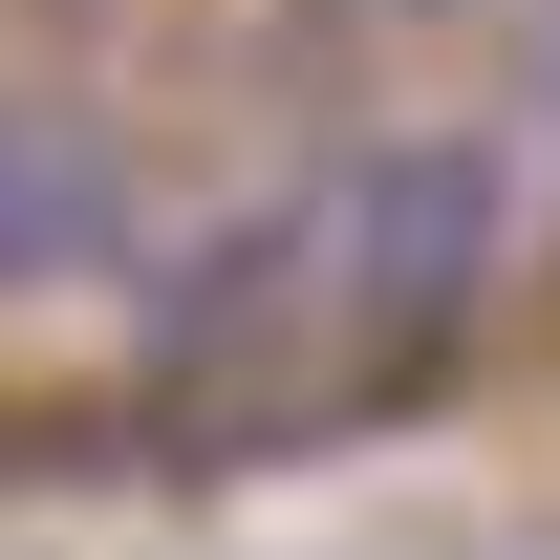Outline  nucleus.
<instances>
[{
    "label": "nucleus",
    "instance_id": "3",
    "mask_svg": "<svg viewBox=\"0 0 560 560\" xmlns=\"http://www.w3.org/2000/svg\"><path fill=\"white\" fill-rule=\"evenodd\" d=\"M517 22H539V108H560V0H517Z\"/></svg>",
    "mask_w": 560,
    "mask_h": 560
},
{
    "label": "nucleus",
    "instance_id": "2",
    "mask_svg": "<svg viewBox=\"0 0 560 560\" xmlns=\"http://www.w3.org/2000/svg\"><path fill=\"white\" fill-rule=\"evenodd\" d=\"M130 259V151L44 108V86H0V302H44V280H108Z\"/></svg>",
    "mask_w": 560,
    "mask_h": 560
},
{
    "label": "nucleus",
    "instance_id": "1",
    "mask_svg": "<svg viewBox=\"0 0 560 560\" xmlns=\"http://www.w3.org/2000/svg\"><path fill=\"white\" fill-rule=\"evenodd\" d=\"M324 302H346V410H410L495 302V151L475 130H388L324 173Z\"/></svg>",
    "mask_w": 560,
    "mask_h": 560
}]
</instances>
